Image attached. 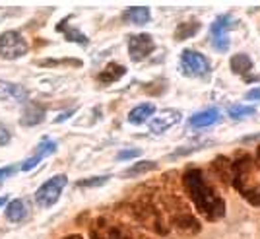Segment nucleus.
<instances>
[{"mask_svg": "<svg viewBox=\"0 0 260 239\" xmlns=\"http://www.w3.org/2000/svg\"><path fill=\"white\" fill-rule=\"evenodd\" d=\"M29 51V43L22 33L4 32L0 33V56L6 61H16Z\"/></svg>", "mask_w": 260, "mask_h": 239, "instance_id": "20e7f679", "label": "nucleus"}, {"mask_svg": "<svg viewBox=\"0 0 260 239\" xmlns=\"http://www.w3.org/2000/svg\"><path fill=\"white\" fill-rule=\"evenodd\" d=\"M56 29L64 33V37L68 39V41H70V43H78V45H82V47H86V45L89 43L87 35H84V33L80 32L78 27H72V25L64 27V25H60V23H58V27H56Z\"/></svg>", "mask_w": 260, "mask_h": 239, "instance_id": "a211bd4d", "label": "nucleus"}, {"mask_svg": "<svg viewBox=\"0 0 260 239\" xmlns=\"http://www.w3.org/2000/svg\"><path fill=\"white\" fill-rule=\"evenodd\" d=\"M153 37L150 33H136V35H130L128 37V53L132 61H142L146 58L148 54L153 51Z\"/></svg>", "mask_w": 260, "mask_h": 239, "instance_id": "423d86ee", "label": "nucleus"}, {"mask_svg": "<svg viewBox=\"0 0 260 239\" xmlns=\"http://www.w3.org/2000/svg\"><path fill=\"white\" fill-rule=\"evenodd\" d=\"M64 239H84L82 235H78V233H72V235H66Z\"/></svg>", "mask_w": 260, "mask_h": 239, "instance_id": "7c9ffc66", "label": "nucleus"}, {"mask_svg": "<svg viewBox=\"0 0 260 239\" xmlns=\"http://www.w3.org/2000/svg\"><path fill=\"white\" fill-rule=\"evenodd\" d=\"M200 32V23L198 22H186V23H181L179 27H177V32H175V39H179V41H184V39H190L192 35Z\"/></svg>", "mask_w": 260, "mask_h": 239, "instance_id": "aec40b11", "label": "nucleus"}, {"mask_svg": "<svg viewBox=\"0 0 260 239\" xmlns=\"http://www.w3.org/2000/svg\"><path fill=\"white\" fill-rule=\"evenodd\" d=\"M47 117V109L39 103H33V101H27L22 109V117H20V123L23 127H37L41 125Z\"/></svg>", "mask_w": 260, "mask_h": 239, "instance_id": "9b49d317", "label": "nucleus"}, {"mask_svg": "<svg viewBox=\"0 0 260 239\" xmlns=\"http://www.w3.org/2000/svg\"><path fill=\"white\" fill-rule=\"evenodd\" d=\"M122 18L130 23L144 25V23L150 22L152 14H150V8H146V6H132V8H128V10L122 14Z\"/></svg>", "mask_w": 260, "mask_h": 239, "instance_id": "f3484780", "label": "nucleus"}, {"mask_svg": "<svg viewBox=\"0 0 260 239\" xmlns=\"http://www.w3.org/2000/svg\"><path fill=\"white\" fill-rule=\"evenodd\" d=\"M183 187L186 195L192 198L194 206L198 208L200 214H204L206 220L217 222L225 216V202L217 195V191L212 185H208L206 179L200 169L190 167L183 175Z\"/></svg>", "mask_w": 260, "mask_h": 239, "instance_id": "f257e3e1", "label": "nucleus"}, {"mask_svg": "<svg viewBox=\"0 0 260 239\" xmlns=\"http://www.w3.org/2000/svg\"><path fill=\"white\" fill-rule=\"evenodd\" d=\"M66 183H68V177L66 175H54L49 181H45L43 185L37 189L35 193V202L41 208H51L53 204L58 202V198L64 191Z\"/></svg>", "mask_w": 260, "mask_h": 239, "instance_id": "f03ea898", "label": "nucleus"}, {"mask_svg": "<svg viewBox=\"0 0 260 239\" xmlns=\"http://www.w3.org/2000/svg\"><path fill=\"white\" fill-rule=\"evenodd\" d=\"M229 29H231V16H219L216 18V22L212 23L210 27V37H212V43L217 51H228L229 49Z\"/></svg>", "mask_w": 260, "mask_h": 239, "instance_id": "39448f33", "label": "nucleus"}, {"mask_svg": "<svg viewBox=\"0 0 260 239\" xmlns=\"http://www.w3.org/2000/svg\"><path fill=\"white\" fill-rule=\"evenodd\" d=\"M6 220L12 224H22L27 220V206L23 200H12L6 206Z\"/></svg>", "mask_w": 260, "mask_h": 239, "instance_id": "4468645a", "label": "nucleus"}, {"mask_svg": "<svg viewBox=\"0 0 260 239\" xmlns=\"http://www.w3.org/2000/svg\"><path fill=\"white\" fill-rule=\"evenodd\" d=\"M72 115H74V109H72V111H64L62 115H58V117H56V121H54V123H62L64 119H70Z\"/></svg>", "mask_w": 260, "mask_h": 239, "instance_id": "c85d7f7f", "label": "nucleus"}, {"mask_svg": "<svg viewBox=\"0 0 260 239\" xmlns=\"http://www.w3.org/2000/svg\"><path fill=\"white\" fill-rule=\"evenodd\" d=\"M247 99H250V101H252V99H254V101H256V99H260V87L250 89L249 94H247Z\"/></svg>", "mask_w": 260, "mask_h": 239, "instance_id": "cd10ccee", "label": "nucleus"}, {"mask_svg": "<svg viewBox=\"0 0 260 239\" xmlns=\"http://www.w3.org/2000/svg\"><path fill=\"white\" fill-rule=\"evenodd\" d=\"M155 167H157V163L155 162H138L136 165L128 167L122 175H124V177H138V175H142V173L152 171V169H155Z\"/></svg>", "mask_w": 260, "mask_h": 239, "instance_id": "412c9836", "label": "nucleus"}, {"mask_svg": "<svg viewBox=\"0 0 260 239\" xmlns=\"http://www.w3.org/2000/svg\"><path fill=\"white\" fill-rule=\"evenodd\" d=\"M252 68V61H250L247 54H235L231 56V70L235 74H247Z\"/></svg>", "mask_w": 260, "mask_h": 239, "instance_id": "6ab92c4d", "label": "nucleus"}, {"mask_svg": "<svg viewBox=\"0 0 260 239\" xmlns=\"http://www.w3.org/2000/svg\"><path fill=\"white\" fill-rule=\"evenodd\" d=\"M171 224H173V228L177 231H181L184 235H196V233H200V222H198V218L192 216V214H188V212H177L173 218H171Z\"/></svg>", "mask_w": 260, "mask_h": 239, "instance_id": "9d476101", "label": "nucleus"}, {"mask_svg": "<svg viewBox=\"0 0 260 239\" xmlns=\"http://www.w3.org/2000/svg\"><path fill=\"white\" fill-rule=\"evenodd\" d=\"M219 117V111L216 107H210L206 111H200V113H196L192 115L190 119H188V125L192 127V129H204V127H210V125H214Z\"/></svg>", "mask_w": 260, "mask_h": 239, "instance_id": "ddd939ff", "label": "nucleus"}, {"mask_svg": "<svg viewBox=\"0 0 260 239\" xmlns=\"http://www.w3.org/2000/svg\"><path fill=\"white\" fill-rule=\"evenodd\" d=\"M212 173L216 175L221 183H231L233 181V163L223 156H217L212 162Z\"/></svg>", "mask_w": 260, "mask_h": 239, "instance_id": "f8f14e48", "label": "nucleus"}, {"mask_svg": "<svg viewBox=\"0 0 260 239\" xmlns=\"http://www.w3.org/2000/svg\"><path fill=\"white\" fill-rule=\"evenodd\" d=\"M126 74V68L122 65H115V63H109L101 72H99V82L101 84H113Z\"/></svg>", "mask_w": 260, "mask_h": 239, "instance_id": "dca6fc26", "label": "nucleus"}, {"mask_svg": "<svg viewBox=\"0 0 260 239\" xmlns=\"http://www.w3.org/2000/svg\"><path fill=\"white\" fill-rule=\"evenodd\" d=\"M109 179H111V175H101V177H91V179H80V181H78V187H82V189L101 187V185H105Z\"/></svg>", "mask_w": 260, "mask_h": 239, "instance_id": "4be33fe9", "label": "nucleus"}, {"mask_svg": "<svg viewBox=\"0 0 260 239\" xmlns=\"http://www.w3.org/2000/svg\"><path fill=\"white\" fill-rule=\"evenodd\" d=\"M54 152H56V142L49 140V138H43V140L39 142V146L35 148V154L22 163V167H20V169H22V171H31L33 167H37L39 163L43 162L45 158L53 156Z\"/></svg>", "mask_w": 260, "mask_h": 239, "instance_id": "1a4fd4ad", "label": "nucleus"}, {"mask_svg": "<svg viewBox=\"0 0 260 239\" xmlns=\"http://www.w3.org/2000/svg\"><path fill=\"white\" fill-rule=\"evenodd\" d=\"M0 99L6 103H23L25 105L29 99V92L22 84L0 80Z\"/></svg>", "mask_w": 260, "mask_h": 239, "instance_id": "0eeeda50", "label": "nucleus"}, {"mask_svg": "<svg viewBox=\"0 0 260 239\" xmlns=\"http://www.w3.org/2000/svg\"><path fill=\"white\" fill-rule=\"evenodd\" d=\"M181 68L188 78H208L210 76V63L202 53L194 49H184L181 53Z\"/></svg>", "mask_w": 260, "mask_h": 239, "instance_id": "7ed1b4c3", "label": "nucleus"}, {"mask_svg": "<svg viewBox=\"0 0 260 239\" xmlns=\"http://www.w3.org/2000/svg\"><path fill=\"white\" fill-rule=\"evenodd\" d=\"M140 156V150H122V152L117 156V160H130V158H138Z\"/></svg>", "mask_w": 260, "mask_h": 239, "instance_id": "bb28decb", "label": "nucleus"}, {"mask_svg": "<svg viewBox=\"0 0 260 239\" xmlns=\"http://www.w3.org/2000/svg\"><path fill=\"white\" fill-rule=\"evenodd\" d=\"M153 113H155V105H152V103H142V105H136V107L130 111L128 121L132 125H142V123L152 119Z\"/></svg>", "mask_w": 260, "mask_h": 239, "instance_id": "2eb2a0df", "label": "nucleus"}, {"mask_svg": "<svg viewBox=\"0 0 260 239\" xmlns=\"http://www.w3.org/2000/svg\"><path fill=\"white\" fill-rule=\"evenodd\" d=\"M10 140H12L10 129L0 121V148H2V146H6V144H10Z\"/></svg>", "mask_w": 260, "mask_h": 239, "instance_id": "b1692460", "label": "nucleus"}, {"mask_svg": "<svg viewBox=\"0 0 260 239\" xmlns=\"http://www.w3.org/2000/svg\"><path fill=\"white\" fill-rule=\"evenodd\" d=\"M6 202H8V196H0V208L6 206Z\"/></svg>", "mask_w": 260, "mask_h": 239, "instance_id": "c756f323", "label": "nucleus"}, {"mask_svg": "<svg viewBox=\"0 0 260 239\" xmlns=\"http://www.w3.org/2000/svg\"><path fill=\"white\" fill-rule=\"evenodd\" d=\"M39 65H41V66H58V65H72V66H80V65H82V63H80V61H70V58H68V61H41Z\"/></svg>", "mask_w": 260, "mask_h": 239, "instance_id": "393cba45", "label": "nucleus"}, {"mask_svg": "<svg viewBox=\"0 0 260 239\" xmlns=\"http://www.w3.org/2000/svg\"><path fill=\"white\" fill-rule=\"evenodd\" d=\"M249 115H254V107H245V105H233L229 109V117L231 119H243V117H249Z\"/></svg>", "mask_w": 260, "mask_h": 239, "instance_id": "5701e85b", "label": "nucleus"}, {"mask_svg": "<svg viewBox=\"0 0 260 239\" xmlns=\"http://www.w3.org/2000/svg\"><path fill=\"white\" fill-rule=\"evenodd\" d=\"M181 121V113L177 109H163L159 115H155L152 121H150V131L153 134H163L165 131H169L171 127H175L177 123Z\"/></svg>", "mask_w": 260, "mask_h": 239, "instance_id": "6e6552de", "label": "nucleus"}, {"mask_svg": "<svg viewBox=\"0 0 260 239\" xmlns=\"http://www.w3.org/2000/svg\"><path fill=\"white\" fill-rule=\"evenodd\" d=\"M18 171V167L16 165H8V167H0V187H2V183L10 177V175H14Z\"/></svg>", "mask_w": 260, "mask_h": 239, "instance_id": "a878e982", "label": "nucleus"}]
</instances>
